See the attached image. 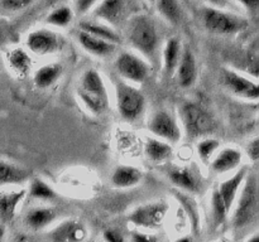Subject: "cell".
<instances>
[{
    "label": "cell",
    "instance_id": "1",
    "mask_svg": "<svg viewBox=\"0 0 259 242\" xmlns=\"http://www.w3.org/2000/svg\"><path fill=\"white\" fill-rule=\"evenodd\" d=\"M232 223L235 229H242L255 221L259 208V187L257 173H248L237 197Z\"/></svg>",
    "mask_w": 259,
    "mask_h": 242
},
{
    "label": "cell",
    "instance_id": "2",
    "mask_svg": "<svg viewBox=\"0 0 259 242\" xmlns=\"http://www.w3.org/2000/svg\"><path fill=\"white\" fill-rule=\"evenodd\" d=\"M181 125L190 139H202L214 130V118L200 103L187 101L180 107Z\"/></svg>",
    "mask_w": 259,
    "mask_h": 242
},
{
    "label": "cell",
    "instance_id": "3",
    "mask_svg": "<svg viewBox=\"0 0 259 242\" xmlns=\"http://www.w3.org/2000/svg\"><path fill=\"white\" fill-rule=\"evenodd\" d=\"M116 107L121 118L128 123L139 120L146 110V97L139 88L123 80L115 83Z\"/></svg>",
    "mask_w": 259,
    "mask_h": 242
},
{
    "label": "cell",
    "instance_id": "4",
    "mask_svg": "<svg viewBox=\"0 0 259 242\" xmlns=\"http://www.w3.org/2000/svg\"><path fill=\"white\" fill-rule=\"evenodd\" d=\"M129 38L137 50L148 58H153L158 45V35L151 19L144 15L133 19L129 30Z\"/></svg>",
    "mask_w": 259,
    "mask_h": 242
},
{
    "label": "cell",
    "instance_id": "5",
    "mask_svg": "<svg viewBox=\"0 0 259 242\" xmlns=\"http://www.w3.org/2000/svg\"><path fill=\"white\" fill-rule=\"evenodd\" d=\"M115 68L120 80L132 85L143 83L148 80L152 73L151 65L144 58L129 52H124L118 55Z\"/></svg>",
    "mask_w": 259,
    "mask_h": 242
},
{
    "label": "cell",
    "instance_id": "6",
    "mask_svg": "<svg viewBox=\"0 0 259 242\" xmlns=\"http://www.w3.org/2000/svg\"><path fill=\"white\" fill-rule=\"evenodd\" d=\"M168 208V204L163 201L149 202L134 208L129 213L128 219L138 228L154 231L163 224Z\"/></svg>",
    "mask_w": 259,
    "mask_h": 242
},
{
    "label": "cell",
    "instance_id": "7",
    "mask_svg": "<svg viewBox=\"0 0 259 242\" xmlns=\"http://www.w3.org/2000/svg\"><path fill=\"white\" fill-rule=\"evenodd\" d=\"M148 129L154 138L168 144H176L182 138V129L177 118L167 110H157L148 124Z\"/></svg>",
    "mask_w": 259,
    "mask_h": 242
},
{
    "label": "cell",
    "instance_id": "8",
    "mask_svg": "<svg viewBox=\"0 0 259 242\" xmlns=\"http://www.w3.org/2000/svg\"><path fill=\"white\" fill-rule=\"evenodd\" d=\"M222 80L227 90L242 100L257 102L259 98V86L257 81L247 77L243 73L230 68L223 70Z\"/></svg>",
    "mask_w": 259,
    "mask_h": 242
},
{
    "label": "cell",
    "instance_id": "9",
    "mask_svg": "<svg viewBox=\"0 0 259 242\" xmlns=\"http://www.w3.org/2000/svg\"><path fill=\"white\" fill-rule=\"evenodd\" d=\"M206 29L217 34H232L244 28V22L235 15L220 12V10L206 8L202 14Z\"/></svg>",
    "mask_w": 259,
    "mask_h": 242
},
{
    "label": "cell",
    "instance_id": "10",
    "mask_svg": "<svg viewBox=\"0 0 259 242\" xmlns=\"http://www.w3.org/2000/svg\"><path fill=\"white\" fill-rule=\"evenodd\" d=\"M248 173H249L248 166H240L239 169H237V170L234 171L233 175H230L229 178L223 180L222 183L218 186V192H219L220 197H222V199L224 201L229 213L232 212L233 206H234L235 201H237V197L238 194H239L240 189H242L243 183H244Z\"/></svg>",
    "mask_w": 259,
    "mask_h": 242
},
{
    "label": "cell",
    "instance_id": "11",
    "mask_svg": "<svg viewBox=\"0 0 259 242\" xmlns=\"http://www.w3.org/2000/svg\"><path fill=\"white\" fill-rule=\"evenodd\" d=\"M88 229L76 219H65L50 232L51 242H83Z\"/></svg>",
    "mask_w": 259,
    "mask_h": 242
},
{
    "label": "cell",
    "instance_id": "12",
    "mask_svg": "<svg viewBox=\"0 0 259 242\" xmlns=\"http://www.w3.org/2000/svg\"><path fill=\"white\" fill-rule=\"evenodd\" d=\"M243 161V153L237 148H223L218 150L209 163L210 169L217 174H227L240 168Z\"/></svg>",
    "mask_w": 259,
    "mask_h": 242
},
{
    "label": "cell",
    "instance_id": "13",
    "mask_svg": "<svg viewBox=\"0 0 259 242\" xmlns=\"http://www.w3.org/2000/svg\"><path fill=\"white\" fill-rule=\"evenodd\" d=\"M171 183L177 189L187 193H199L202 189V180L191 166H177L168 173Z\"/></svg>",
    "mask_w": 259,
    "mask_h": 242
},
{
    "label": "cell",
    "instance_id": "14",
    "mask_svg": "<svg viewBox=\"0 0 259 242\" xmlns=\"http://www.w3.org/2000/svg\"><path fill=\"white\" fill-rule=\"evenodd\" d=\"M177 81L182 88H190L195 85L197 80V62L196 57L189 47L185 48L181 53L179 66L176 68Z\"/></svg>",
    "mask_w": 259,
    "mask_h": 242
},
{
    "label": "cell",
    "instance_id": "15",
    "mask_svg": "<svg viewBox=\"0 0 259 242\" xmlns=\"http://www.w3.org/2000/svg\"><path fill=\"white\" fill-rule=\"evenodd\" d=\"M27 47L38 55L50 54L58 49V37L50 30H34L28 35Z\"/></svg>",
    "mask_w": 259,
    "mask_h": 242
},
{
    "label": "cell",
    "instance_id": "16",
    "mask_svg": "<svg viewBox=\"0 0 259 242\" xmlns=\"http://www.w3.org/2000/svg\"><path fill=\"white\" fill-rule=\"evenodd\" d=\"M80 92L86 93L89 96L101 98L104 101H109L108 88L104 82L103 76L95 68H89L82 73L80 80Z\"/></svg>",
    "mask_w": 259,
    "mask_h": 242
},
{
    "label": "cell",
    "instance_id": "17",
    "mask_svg": "<svg viewBox=\"0 0 259 242\" xmlns=\"http://www.w3.org/2000/svg\"><path fill=\"white\" fill-rule=\"evenodd\" d=\"M25 189L0 191V222L4 224L14 219L18 206L24 199Z\"/></svg>",
    "mask_w": 259,
    "mask_h": 242
},
{
    "label": "cell",
    "instance_id": "18",
    "mask_svg": "<svg viewBox=\"0 0 259 242\" xmlns=\"http://www.w3.org/2000/svg\"><path fill=\"white\" fill-rule=\"evenodd\" d=\"M143 180V170L133 165H118L111 174V184L115 188L126 189L137 186Z\"/></svg>",
    "mask_w": 259,
    "mask_h": 242
},
{
    "label": "cell",
    "instance_id": "19",
    "mask_svg": "<svg viewBox=\"0 0 259 242\" xmlns=\"http://www.w3.org/2000/svg\"><path fill=\"white\" fill-rule=\"evenodd\" d=\"M57 218L55 208L47 206L33 207L25 214V223L33 231H40L52 224Z\"/></svg>",
    "mask_w": 259,
    "mask_h": 242
},
{
    "label": "cell",
    "instance_id": "20",
    "mask_svg": "<svg viewBox=\"0 0 259 242\" xmlns=\"http://www.w3.org/2000/svg\"><path fill=\"white\" fill-rule=\"evenodd\" d=\"M174 154V148L171 144L163 140L149 136L144 141V155L149 161L154 164H161L171 159Z\"/></svg>",
    "mask_w": 259,
    "mask_h": 242
},
{
    "label": "cell",
    "instance_id": "21",
    "mask_svg": "<svg viewBox=\"0 0 259 242\" xmlns=\"http://www.w3.org/2000/svg\"><path fill=\"white\" fill-rule=\"evenodd\" d=\"M29 179V171L12 161L0 159V187L18 186Z\"/></svg>",
    "mask_w": 259,
    "mask_h": 242
},
{
    "label": "cell",
    "instance_id": "22",
    "mask_svg": "<svg viewBox=\"0 0 259 242\" xmlns=\"http://www.w3.org/2000/svg\"><path fill=\"white\" fill-rule=\"evenodd\" d=\"M78 42L82 45L83 49H86L91 54L98 55V57H106L115 50V44L99 39L82 30L78 33Z\"/></svg>",
    "mask_w": 259,
    "mask_h": 242
},
{
    "label": "cell",
    "instance_id": "23",
    "mask_svg": "<svg viewBox=\"0 0 259 242\" xmlns=\"http://www.w3.org/2000/svg\"><path fill=\"white\" fill-rule=\"evenodd\" d=\"M62 75V67L58 63L45 65L37 70L34 73V83L38 88L45 90L51 87L53 83L57 82Z\"/></svg>",
    "mask_w": 259,
    "mask_h": 242
},
{
    "label": "cell",
    "instance_id": "24",
    "mask_svg": "<svg viewBox=\"0 0 259 242\" xmlns=\"http://www.w3.org/2000/svg\"><path fill=\"white\" fill-rule=\"evenodd\" d=\"M175 198L180 202L182 209L186 213L187 218H189L190 223H191V228L194 233H200V211L197 203L185 192H176L175 193Z\"/></svg>",
    "mask_w": 259,
    "mask_h": 242
},
{
    "label": "cell",
    "instance_id": "25",
    "mask_svg": "<svg viewBox=\"0 0 259 242\" xmlns=\"http://www.w3.org/2000/svg\"><path fill=\"white\" fill-rule=\"evenodd\" d=\"M182 48L181 43L177 38H171L167 40L163 49V68L167 75H174L179 66L180 58H181Z\"/></svg>",
    "mask_w": 259,
    "mask_h": 242
},
{
    "label": "cell",
    "instance_id": "26",
    "mask_svg": "<svg viewBox=\"0 0 259 242\" xmlns=\"http://www.w3.org/2000/svg\"><path fill=\"white\" fill-rule=\"evenodd\" d=\"M124 13V0H103L96 9L95 15L109 23H118Z\"/></svg>",
    "mask_w": 259,
    "mask_h": 242
},
{
    "label": "cell",
    "instance_id": "27",
    "mask_svg": "<svg viewBox=\"0 0 259 242\" xmlns=\"http://www.w3.org/2000/svg\"><path fill=\"white\" fill-rule=\"evenodd\" d=\"M81 30L99 38V39L113 43V44L120 43V37H119L118 33L114 32L111 28L106 27L104 24H98V23L93 22H83L81 23Z\"/></svg>",
    "mask_w": 259,
    "mask_h": 242
},
{
    "label": "cell",
    "instance_id": "28",
    "mask_svg": "<svg viewBox=\"0 0 259 242\" xmlns=\"http://www.w3.org/2000/svg\"><path fill=\"white\" fill-rule=\"evenodd\" d=\"M28 194H29L30 198L42 202L53 201L57 197L55 189L47 182L40 178L30 179L29 187H28Z\"/></svg>",
    "mask_w": 259,
    "mask_h": 242
},
{
    "label": "cell",
    "instance_id": "29",
    "mask_svg": "<svg viewBox=\"0 0 259 242\" xmlns=\"http://www.w3.org/2000/svg\"><path fill=\"white\" fill-rule=\"evenodd\" d=\"M8 63L13 72L17 73L18 76H25L32 67V59L29 54L22 48H15L8 54Z\"/></svg>",
    "mask_w": 259,
    "mask_h": 242
},
{
    "label": "cell",
    "instance_id": "30",
    "mask_svg": "<svg viewBox=\"0 0 259 242\" xmlns=\"http://www.w3.org/2000/svg\"><path fill=\"white\" fill-rule=\"evenodd\" d=\"M210 209H211L212 226H214V228H218V227H220L225 221H227L228 216H229V211H228L224 201H223L222 197H220L218 189H214V191L211 192Z\"/></svg>",
    "mask_w": 259,
    "mask_h": 242
},
{
    "label": "cell",
    "instance_id": "31",
    "mask_svg": "<svg viewBox=\"0 0 259 242\" xmlns=\"http://www.w3.org/2000/svg\"><path fill=\"white\" fill-rule=\"evenodd\" d=\"M219 149L220 141L218 140V139L206 136V138L200 139V141L197 143L196 153L200 160L204 164H207V165H209V163L211 161V159L214 158V155L218 153Z\"/></svg>",
    "mask_w": 259,
    "mask_h": 242
},
{
    "label": "cell",
    "instance_id": "32",
    "mask_svg": "<svg viewBox=\"0 0 259 242\" xmlns=\"http://www.w3.org/2000/svg\"><path fill=\"white\" fill-rule=\"evenodd\" d=\"M157 8L167 22L177 24L181 17V10L177 0H157Z\"/></svg>",
    "mask_w": 259,
    "mask_h": 242
},
{
    "label": "cell",
    "instance_id": "33",
    "mask_svg": "<svg viewBox=\"0 0 259 242\" xmlns=\"http://www.w3.org/2000/svg\"><path fill=\"white\" fill-rule=\"evenodd\" d=\"M71 20H72V12L68 7L57 8L47 18V22L50 24L57 25V27H65L70 24Z\"/></svg>",
    "mask_w": 259,
    "mask_h": 242
},
{
    "label": "cell",
    "instance_id": "34",
    "mask_svg": "<svg viewBox=\"0 0 259 242\" xmlns=\"http://www.w3.org/2000/svg\"><path fill=\"white\" fill-rule=\"evenodd\" d=\"M33 0H0V7L7 10H20L27 8Z\"/></svg>",
    "mask_w": 259,
    "mask_h": 242
},
{
    "label": "cell",
    "instance_id": "35",
    "mask_svg": "<svg viewBox=\"0 0 259 242\" xmlns=\"http://www.w3.org/2000/svg\"><path fill=\"white\" fill-rule=\"evenodd\" d=\"M104 242H126L125 237L123 236L119 229L115 228H108L104 231L103 233Z\"/></svg>",
    "mask_w": 259,
    "mask_h": 242
},
{
    "label": "cell",
    "instance_id": "36",
    "mask_svg": "<svg viewBox=\"0 0 259 242\" xmlns=\"http://www.w3.org/2000/svg\"><path fill=\"white\" fill-rule=\"evenodd\" d=\"M129 242H157V237L153 233L133 231L131 234V238H129Z\"/></svg>",
    "mask_w": 259,
    "mask_h": 242
},
{
    "label": "cell",
    "instance_id": "37",
    "mask_svg": "<svg viewBox=\"0 0 259 242\" xmlns=\"http://www.w3.org/2000/svg\"><path fill=\"white\" fill-rule=\"evenodd\" d=\"M245 151H247L248 158H249L253 163H257L259 158V139L254 138L253 140H250L249 143H248Z\"/></svg>",
    "mask_w": 259,
    "mask_h": 242
},
{
    "label": "cell",
    "instance_id": "38",
    "mask_svg": "<svg viewBox=\"0 0 259 242\" xmlns=\"http://www.w3.org/2000/svg\"><path fill=\"white\" fill-rule=\"evenodd\" d=\"M10 35H12V27L7 20L0 19V47L8 42Z\"/></svg>",
    "mask_w": 259,
    "mask_h": 242
},
{
    "label": "cell",
    "instance_id": "39",
    "mask_svg": "<svg viewBox=\"0 0 259 242\" xmlns=\"http://www.w3.org/2000/svg\"><path fill=\"white\" fill-rule=\"evenodd\" d=\"M95 0H77L76 2V8L80 13H86L94 5Z\"/></svg>",
    "mask_w": 259,
    "mask_h": 242
},
{
    "label": "cell",
    "instance_id": "40",
    "mask_svg": "<svg viewBox=\"0 0 259 242\" xmlns=\"http://www.w3.org/2000/svg\"><path fill=\"white\" fill-rule=\"evenodd\" d=\"M239 2L243 3L245 7L249 8V9H252V10L257 9L258 4H259V0H239Z\"/></svg>",
    "mask_w": 259,
    "mask_h": 242
},
{
    "label": "cell",
    "instance_id": "41",
    "mask_svg": "<svg viewBox=\"0 0 259 242\" xmlns=\"http://www.w3.org/2000/svg\"><path fill=\"white\" fill-rule=\"evenodd\" d=\"M175 242H194V238H192L191 234H186V236L179 237Z\"/></svg>",
    "mask_w": 259,
    "mask_h": 242
},
{
    "label": "cell",
    "instance_id": "42",
    "mask_svg": "<svg viewBox=\"0 0 259 242\" xmlns=\"http://www.w3.org/2000/svg\"><path fill=\"white\" fill-rule=\"evenodd\" d=\"M5 237V224L0 222V242H3Z\"/></svg>",
    "mask_w": 259,
    "mask_h": 242
},
{
    "label": "cell",
    "instance_id": "43",
    "mask_svg": "<svg viewBox=\"0 0 259 242\" xmlns=\"http://www.w3.org/2000/svg\"><path fill=\"white\" fill-rule=\"evenodd\" d=\"M245 242H259V234L258 233L252 234V236H250Z\"/></svg>",
    "mask_w": 259,
    "mask_h": 242
},
{
    "label": "cell",
    "instance_id": "44",
    "mask_svg": "<svg viewBox=\"0 0 259 242\" xmlns=\"http://www.w3.org/2000/svg\"><path fill=\"white\" fill-rule=\"evenodd\" d=\"M47 2H48V3H50V4L55 5V4H58V3L63 2V0H47Z\"/></svg>",
    "mask_w": 259,
    "mask_h": 242
},
{
    "label": "cell",
    "instance_id": "45",
    "mask_svg": "<svg viewBox=\"0 0 259 242\" xmlns=\"http://www.w3.org/2000/svg\"><path fill=\"white\" fill-rule=\"evenodd\" d=\"M211 2H215V3H218V2H219V0H211Z\"/></svg>",
    "mask_w": 259,
    "mask_h": 242
},
{
    "label": "cell",
    "instance_id": "46",
    "mask_svg": "<svg viewBox=\"0 0 259 242\" xmlns=\"http://www.w3.org/2000/svg\"><path fill=\"white\" fill-rule=\"evenodd\" d=\"M149 2H151V3H153V2H156V0H149Z\"/></svg>",
    "mask_w": 259,
    "mask_h": 242
},
{
    "label": "cell",
    "instance_id": "47",
    "mask_svg": "<svg viewBox=\"0 0 259 242\" xmlns=\"http://www.w3.org/2000/svg\"><path fill=\"white\" fill-rule=\"evenodd\" d=\"M220 242H225V241H220Z\"/></svg>",
    "mask_w": 259,
    "mask_h": 242
}]
</instances>
